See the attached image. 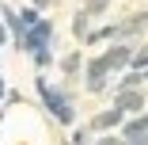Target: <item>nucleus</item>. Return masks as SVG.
<instances>
[{
	"mask_svg": "<svg viewBox=\"0 0 148 145\" xmlns=\"http://www.w3.org/2000/svg\"><path fill=\"white\" fill-rule=\"evenodd\" d=\"M144 88H129V92H114V107L122 114H140L144 111Z\"/></svg>",
	"mask_w": 148,
	"mask_h": 145,
	"instance_id": "5",
	"label": "nucleus"
},
{
	"mask_svg": "<svg viewBox=\"0 0 148 145\" xmlns=\"http://www.w3.org/2000/svg\"><path fill=\"white\" fill-rule=\"evenodd\" d=\"M31 61H34V69H49L53 65V50H34Z\"/></svg>",
	"mask_w": 148,
	"mask_h": 145,
	"instance_id": "14",
	"label": "nucleus"
},
{
	"mask_svg": "<svg viewBox=\"0 0 148 145\" xmlns=\"http://www.w3.org/2000/svg\"><path fill=\"white\" fill-rule=\"evenodd\" d=\"M125 145H148V134H140V137H129Z\"/></svg>",
	"mask_w": 148,
	"mask_h": 145,
	"instance_id": "18",
	"label": "nucleus"
},
{
	"mask_svg": "<svg viewBox=\"0 0 148 145\" xmlns=\"http://www.w3.org/2000/svg\"><path fill=\"white\" fill-rule=\"evenodd\" d=\"M129 69H137V73H148V50H137V46H133V57H129Z\"/></svg>",
	"mask_w": 148,
	"mask_h": 145,
	"instance_id": "13",
	"label": "nucleus"
},
{
	"mask_svg": "<svg viewBox=\"0 0 148 145\" xmlns=\"http://www.w3.org/2000/svg\"><path fill=\"white\" fill-rule=\"evenodd\" d=\"M91 31V19H87L84 12H72V38L76 42H84V35Z\"/></svg>",
	"mask_w": 148,
	"mask_h": 145,
	"instance_id": "10",
	"label": "nucleus"
},
{
	"mask_svg": "<svg viewBox=\"0 0 148 145\" xmlns=\"http://www.w3.org/2000/svg\"><path fill=\"white\" fill-rule=\"evenodd\" d=\"M91 134H95L91 126H80V130L72 134V141H69V145H95V137H91Z\"/></svg>",
	"mask_w": 148,
	"mask_h": 145,
	"instance_id": "15",
	"label": "nucleus"
},
{
	"mask_svg": "<svg viewBox=\"0 0 148 145\" xmlns=\"http://www.w3.org/2000/svg\"><path fill=\"white\" fill-rule=\"evenodd\" d=\"M4 42H8V27L0 23V46H4Z\"/></svg>",
	"mask_w": 148,
	"mask_h": 145,
	"instance_id": "20",
	"label": "nucleus"
},
{
	"mask_svg": "<svg viewBox=\"0 0 148 145\" xmlns=\"http://www.w3.org/2000/svg\"><path fill=\"white\" fill-rule=\"evenodd\" d=\"M34 88H38V96H42V103H46V111L53 114L61 126H72L76 122V107H72V96L61 88V84H49L46 80V73H38L34 76Z\"/></svg>",
	"mask_w": 148,
	"mask_h": 145,
	"instance_id": "1",
	"label": "nucleus"
},
{
	"mask_svg": "<svg viewBox=\"0 0 148 145\" xmlns=\"http://www.w3.org/2000/svg\"><path fill=\"white\" fill-rule=\"evenodd\" d=\"M57 69H61L65 80H76V76L84 73V50H69L61 61H57Z\"/></svg>",
	"mask_w": 148,
	"mask_h": 145,
	"instance_id": "6",
	"label": "nucleus"
},
{
	"mask_svg": "<svg viewBox=\"0 0 148 145\" xmlns=\"http://www.w3.org/2000/svg\"><path fill=\"white\" fill-rule=\"evenodd\" d=\"M144 31H148V12H144Z\"/></svg>",
	"mask_w": 148,
	"mask_h": 145,
	"instance_id": "22",
	"label": "nucleus"
},
{
	"mask_svg": "<svg viewBox=\"0 0 148 145\" xmlns=\"http://www.w3.org/2000/svg\"><path fill=\"white\" fill-rule=\"evenodd\" d=\"M129 57H133V42H114V46L103 53L110 76H114V73H125V69H129Z\"/></svg>",
	"mask_w": 148,
	"mask_h": 145,
	"instance_id": "4",
	"label": "nucleus"
},
{
	"mask_svg": "<svg viewBox=\"0 0 148 145\" xmlns=\"http://www.w3.org/2000/svg\"><path fill=\"white\" fill-rule=\"evenodd\" d=\"M95 145H125V137H110V134H106V137H99Z\"/></svg>",
	"mask_w": 148,
	"mask_h": 145,
	"instance_id": "17",
	"label": "nucleus"
},
{
	"mask_svg": "<svg viewBox=\"0 0 148 145\" xmlns=\"http://www.w3.org/2000/svg\"><path fill=\"white\" fill-rule=\"evenodd\" d=\"M49 4H53V0H31V8H38V12H42V8H49Z\"/></svg>",
	"mask_w": 148,
	"mask_h": 145,
	"instance_id": "19",
	"label": "nucleus"
},
{
	"mask_svg": "<svg viewBox=\"0 0 148 145\" xmlns=\"http://www.w3.org/2000/svg\"><path fill=\"white\" fill-rule=\"evenodd\" d=\"M53 38H57V27H53V19H38V23H31V27H23V35L15 38V50H19V53L53 50Z\"/></svg>",
	"mask_w": 148,
	"mask_h": 145,
	"instance_id": "2",
	"label": "nucleus"
},
{
	"mask_svg": "<svg viewBox=\"0 0 148 145\" xmlns=\"http://www.w3.org/2000/svg\"><path fill=\"white\" fill-rule=\"evenodd\" d=\"M80 76H84V92H87V96H99L106 84H110V69H106L103 57H91V61L84 65V73H80Z\"/></svg>",
	"mask_w": 148,
	"mask_h": 145,
	"instance_id": "3",
	"label": "nucleus"
},
{
	"mask_svg": "<svg viewBox=\"0 0 148 145\" xmlns=\"http://www.w3.org/2000/svg\"><path fill=\"white\" fill-rule=\"evenodd\" d=\"M15 19H19V27H31V23H38L42 15H38V8H23V12H15Z\"/></svg>",
	"mask_w": 148,
	"mask_h": 145,
	"instance_id": "16",
	"label": "nucleus"
},
{
	"mask_svg": "<svg viewBox=\"0 0 148 145\" xmlns=\"http://www.w3.org/2000/svg\"><path fill=\"white\" fill-rule=\"evenodd\" d=\"M122 122H125V114L118 111V107H106V111H99V114H95V119L87 122V126H91V130H118Z\"/></svg>",
	"mask_w": 148,
	"mask_h": 145,
	"instance_id": "7",
	"label": "nucleus"
},
{
	"mask_svg": "<svg viewBox=\"0 0 148 145\" xmlns=\"http://www.w3.org/2000/svg\"><path fill=\"white\" fill-rule=\"evenodd\" d=\"M106 8H110V0H84V8H80V12H84L87 19H99Z\"/></svg>",
	"mask_w": 148,
	"mask_h": 145,
	"instance_id": "12",
	"label": "nucleus"
},
{
	"mask_svg": "<svg viewBox=\"0 0 148 145\" xmlns=\"http://www.w3.org/2000/svg\"><path fill=\"white\" fill-rule=\"evenodd\" d=\"M140 134H148V111H140V114H133V119L122 122V137L125 141L129 137H140Z\"/></svg>",
	"mask_w": 148,
	"mask_h": 145,
	"instance_id": "8",
	"label": "nucleus"
},
{
	"mask_svg": "<svg viewBox=\"0 0 148 145\" xmlns=\"http://www.w3.org/2000/svg\"><path fill=\"white\" fill-rule=\"evenodd\" d=\"M129 88H144V73H137V69H125L122 76H118L114 92H129Z\"/></svg>",
	"mask_w": 148,
	"mask_h": 145,
	"instance_id": "9",
	"label": "nucleus"
},
{
	"mask_svg": "<svg viewBox=\"0 0 148 145\" xmlns=\"http://www.w3.org/2000/svg\"><path fill=\"white\" fill-rule=\"evenodd\" d=\"M106 38H114V23H110V27H99V31H87V35H84V46H99V42H106Z\"/></svg>",
	"mask_w": 148,
	"mask_h": 145,
	"instance_id": "11",
	"label": "nucleus"
},
{
	"mask_svg": "<svg viewBox=\"0 0 148 145\" xmlns=\"http://www.w3.org/2000/svg\"><path fill=\"white\" fill-rule=\"evenodd\" d=\"M8 96V84H4V76H0V99H4Z\"/></svg>",
	"mask_w": 148,
	"mask_h": 145,
	"instance_id": "21",
	"label": "nucleus"
}]
</instances>
